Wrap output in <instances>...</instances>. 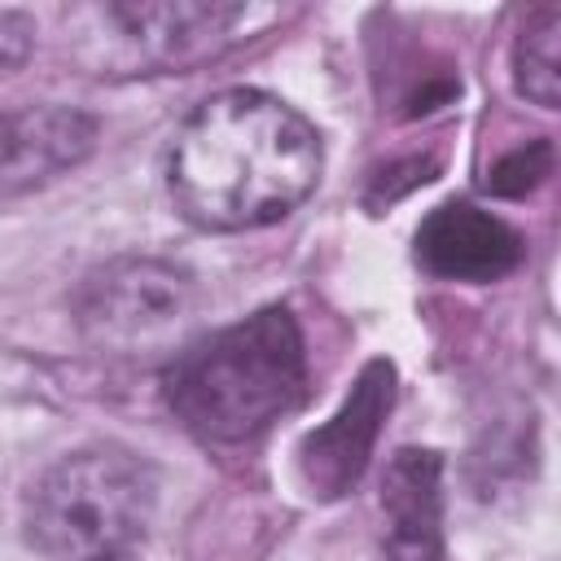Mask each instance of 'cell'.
Returning <instances> with one entry per match:
<instances>
[{
	"label": "cell",
	"mask_w": 561,
	"mask_h": 561,
	"mask_svg": "<svg viewBox=\"0 0 561 561\" xmlns=\"http://www.w3.org/2000/svg\"><path fill=\"white\" fill-rule=\"evenodd\" d=\"M320 167V131L294 105L259 88H228L184 118L167 158V188L188 224L250 232L298 210Z\"/></svg>",
	"instance_id": "6da1fadb"
},
{
	"label": "cell",
	"mask_w": 561,
	"mask_h": 561,
	"mask_svg": "<svg viewBox=\"0 0 561 561\" xmlns=\"http://www.w3.org/2000/svg\"><path fill=\"white\" fill-rule=\"evenodd\" d=\"M307 390V342L289 307H263L184 346L162 368L171 416L202 443H245Z\"/></svg>",
	"instance_id": "7a4b0ae2"
},
{
	"label": "cell",
	"mask_w": 561,
	"mask_h": 561,
	"mask_svg": "<svg viewBox=\"0 0 561 561\" xmlns=\"http://www.w3.org/2000/svg\"><path fill=\"white\" fill-rule=\"evenodd\" d=\"M153 469L123 447H83L48 465L22 500V535L44 561H96L145 535Z\"/></svg>",
	"instance_id": "3957f363"
},
{
	"label": "cell",
	"mask_w": 561,
	"mask_h": 561,
	"mask_svg": "<svg viewBox=\"0 0 561 561\" xmlns=\"http://www.w3.org/2000/svg\"><path fill=\"white\" fill-rule=\"evenodd\" d=\"M193 307V276L162 259H114L75 289V324L96 346H145Z\"/></svg>",
	"instance_id": "277c9868"
},
{
	"label": "cell",
	"mask_w": 561,
	"mask_h": 561,
	"mask_svg": "<svg viewBox=\"0 0 561 561\" xmlns=\"http://www.w3.org/2000/svg\"><path fill=\"white\" fill-rule=\"evenodd\" d=\"M241 4H206V0H180V4H105L92 9L101 31L110 35L105 61H118L127 70H180L210 53H219L241 22Z\"/></svg>",
	"instance_id": "5b68a950"
},
{
	"label": "cell",
	"mask_w": 561,
	"mask_h": 561,
	"mask_svg": "<svg viewBox=\"0 0 561 561\" xmlns=\"http://www.w3.org/2000/svg\"><path fill=\"white\" fill-rule=\"evenodd\" d=\"M390 408H394V364L368 359L346 403L298 443V473L316 500H337L364 478Z\"/></svg>",
	"instance_id": "8992f818"
},
{
	"label": "cell",
	"mask_w": 561,
	"mask_h": 561,
	"mask_svg": "<svg viewBox=\"0 0 561 561\" xmlns=\"http://www.w3.org/2000/svg\"><path fill=\"white\" fill-rule=\"evenodd\" d=\"M522 259H526L522 232L473 202H443L416 228V263L434 280L491 285L517 272Z\"/></svg>",
	"instance_id": "52a82bcc"
},
{
	"label": "cell",
	"mask_w": 561,
	"mask_h": 561,
	"mask_svg": "<svg viewBox=\"0 0 561 561\" xmlns=\"http://www.w3.org/2000/svg\"><path fill=\"white\" fill-rule=\"evenodd\" d=\"M96 149V118L75 105L0 110V202L26 197L75 171Z\"/></svg>",
	"instance_id": "ba28073f"
},
{
	"label": "cell",
	"mask_w": 561,
	"mask_h": 561,
	"mask_svg": "<svg viewBox=\"0 0 561 561\" xmlns=\"http://www.w3.org/2000/svg\"><path fill=\"white\" fill-rule=\"evenodd\" d=\"M381 513L390 561H443V456L434 447H399L386 460Z\"/></svg>",
	"instance_id": "9c48e42d"
},
{
	"label": "cell",
	"mask_w": 561,
	"mask_h": 561,
	"mask_svg": "<svg viewBox=\"0 0 561 561\" xmlns=\"http://www.w3.org/2000/svg\"><path fill=\"white\" fill-rule=\"evenodd\" d=\"M561 9L539 4L513 44V88L543 110H557L561 101Z\"/></svg>",
	"instance_id": "30bf717a"
},
{
	"label": "cell",
	"mask_w": 561,
	"mask_h": 561,
	"mask_svg": "<svg viewBox=\"0 0 561 561\" xmlns=\"http://www.w3.org/2000/svg\"><path fill=\"white\" fill-rule=\"evenodd\" d=\"M552 175V140H530L522 149H513L508 158H500L486 175V188L495 197H526L535 184H543Z\"/></svg>",
	"instance_id": "8fae6325"
},
{
	"label": "cell",
	"mask_w": 561,
	"mask_h": 561,
	"mask_svg": "<svg viewBox=\"0 0 561 561\" xmlns=\"http://www.w3.org/2000/svg\"><path fill=\"white\" fill-rule=\"evenodd\" d=\"M31 39H35L31 18L26 13H13V9H0V79L26 61Z\"/></svg>",
	"instance_id": "7c38bea8"
},
{
	"label": "cell",
	"mask_w": 561,
	"mask_h": 561,
	"mask_svg": "<svg viewBox=\"0 0 561 561\" xmlns=\"http://www.w3.org/2000/svg\"><path fill=\"white\" fill-rule=\"evenodd\" d=\"M96 561H136L131 552H105V557H96Z\"/></svg>",
	"instance_id": "4fadbf2b"
}]
</instances>
